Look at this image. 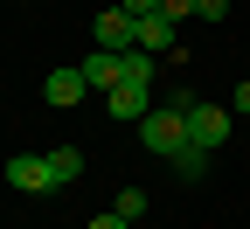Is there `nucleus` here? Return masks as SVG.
Segmentation results:
<instances>
[{"mask_svg": "<svg viewBox=\"0 0 250 229\" xmlns=\"http://www.w3.org/2000/svg\"><path fill=\"white\" fill-rule=\"evenodd\" d=\"M7 187H21V194H49V187H56L49 153H14V160H7Z\"/></svg>", "mask_w": 250, "mask_h": 229, "instance_id": "obj_2", "label": "nucleus"}, {"mask_svg": "<svg viewBox=\"0 0 250 229\" xmlns=\"http://www.w3.org/2000/svg\"><path fill=\"white\" fill-rule=\"evenodd\" d=\"M174 14H160V7H153L146 21H139V35H132V49H146V56H174Z\"/></svg>", "mask_w": 250, "mask_h": 229, "instance_id": "obj_4", "label": "nucleus"}, {"mask_svg": "<svg viewBox=\"0 0 250 229\" xmlns=\"http://www.w3.org/2000/svg\"><path fill=\"white\" fill-rule=\"evenodd\" d=\"M132 35H139V21L125 14V7H104V14H98V49L125 56V49H132Z\"/></svg>", "mask_w": 250, "mask_h": 229, "instance_id": "obj_6", "label": "nucleus"}, {"mask_svg": "<svg viewBox=\"0 0 250 229\" xmlns=\"http://www.w3.org/2000/svg\"><path fill=\"white\" fill-rule=\"evenodd\" d=\"M90 229H132V222H125V215L111 208V215H90Z\"/></svg>", "mask_w": 250, "mask_h": 229, "instance_id": "obj_16", "label": "nucleus"}, {"mask_svg": "<svg viewBox=\"0 0 250 229\" xmlns=\"http://www.w3.org/2000/svg\"><path fill=\"white\" fill-rule=\"evenodd\" d=\"M188 139L215 153V146L229 139V111H223V104H202V97H195V104H188Z\"/></svg>", "mask_w": 250, "mask_h": 229, "instance_id": "obj_3", "label": "nucleus"}, {"mask_svg": "<svg viewBox=\"0 0 250 229\" xmlns=\"http://www.w3.org/2000/svg\"><path fill=\"white\" fill-rule=\"evenodd\" d=\"M118 83L153 90V56H146V49H125V56H118Z\"/></svg>", "mask_w": 250, "mask_h": 229, "instance_id": "obj_9", "label": "nucleus"}, {"mask_svg": "<svg viewBox=\"0 0 250 229\" xmlns=\"http://www.w3.org/2000/svg\"><path fill=\"white\" fill-rule=\"evenodd\" d=\"M77 70H83V83H90V90H118V56H111V49H98V56H83Z\"/></svg>", "mask_w": 250, "mask_h": 229, "instance_id": "obj_8", "label": "nucleus"}, {"mask_svg": "<svg viewBox=\"0 0 250 229\" xmlns=\"http://www.w3.org/2000/svg\"><path fill=\"white\" fill-rule=\"evenodd\" d=\"M174 174H181V181H202V174H208V146H195V139H188V146L174 153Z\"/></svg>", "mask_w": 250, "mask_h": 229, "instance_id": "obj_10", "label": "nucleus"}, {"mask_svg": "<svg viewBox=\"0 0 250 229\" xmlns=\"http://www.w3.org/2000/svg\"><path fill=\"white\" fill-rule=\"evenodd\" d=\"M83 90H90V83H83V70H77V62H70V70H49V77H42V97H49L56 111L83 104Z\"/></svg>", "mask_w": 250, "mask_h": 229, "instance_id": "obj_5", "label": "nucleus"}, {"mask_svg": "<svg viewBox=\"0 0 250 229\" xmlns=\"http://www.w3.org/2000/svg\"><path fill=\"white\" fill-rule=\"evenodd\" d=\"M160 14H174V21H188V14H195V0H160Z\"/></svg>", "mask_w": 250, "mask_h": 229, "instance_id": "obj_15", "label": "nucleus"}, {"mask_svg": "<svg viewBox=\"0 0 250 229\" xmlns=\"http://www.w3.org/2000/svg\"><path fill=\"white\" fill-rule=\"evenodd\" d=\"M236 111H250V77H243V83H236Z\"/></svg>", "mask_w": 250, "mask_h": 229, "instance_id": "obj_17", "label": "nucleus"}, {"mask_svg": "<svg viewBox=\"0 0 250 229\" xmlns=\"http://www.w3.org/2000/svg\"><path fill=\"white\" fill-rule=\"evenodd\" d=\"M195 14H202V21H223V14H229V0H195Z\"/></svg>", "mask_w": 250, "mask_h": 229, "instance_id": "obj_13", "label": "nucleus"}, {"mask_svg": "<svg viewBox=\"0 0 250 229\" xmlns=\"http://www.w3.org/2000/svg\"><path fill=\"white\" fill-rule=\"evenodd\" d=\"M118 7H125V14H132V21H146L153 7H160V0H118Z\"/></svg>", "mask_w": 250, "mask_h": 229, "instance_id": "obj_14", "label": "nucleus"}, {"mask_svg": "<svg viewBox=\"0 0 250 229\" xmlns=\"http://www.w3.org/2000/svg\"><path fill=\"white\" fill-rule=\"evenodd\" d=\"M49 167H56V187H70V181L83 174V153H77V146H56V153H49Z\"/></svg>", "mask_w": 250, "mask_h": 229, "instance_id": "obj_11", "label": "nucleus"}, {"mask_svg": "<svg viewBox=\"0 0 250 229\" xmlns=\"http://www.w3.org/2000/svg\"><path fill=\"white\" fill-rule=\"evenodd\" d=\"M104 104H111V118H146L153 111V90H139V83H118V90H104Z\"/></svg>", "mask_w": 250, "mask_h": 229, "instance_id": "obj_7", "label": "nucleus"}, {"mask_svg": "<svg viewBox=\"0 0 250 229\" xmlns=\"http://www.w3.org/2000/svg\"><path fill=\"white\" fill-rule=\"evenodd\" d=\"M139 139H146V153H160V160H174L181 146H188V111H146L139 118Z\"/></svg>", "mask_w": 250, "mask_h": 229, "instance_id": "obj_1", "label": "nucleus"}, {"mask_svg": "<svg viewBox=\"0 0 250 229\" xmlns=\"http://www.w3.org/2000/svg\"><path fill=\"white\" fill-rule=\"evenodd\" d=\"M111 208H118L125 222H139V215H146V187H118V202H111Z\"/></svg>", "mask_w": 250, "mask_h": 229, "instance_id": "obj_12", "label": "nucleus"}]
</instances>
